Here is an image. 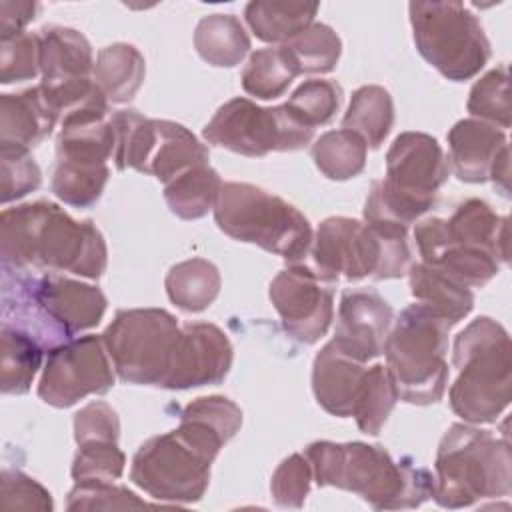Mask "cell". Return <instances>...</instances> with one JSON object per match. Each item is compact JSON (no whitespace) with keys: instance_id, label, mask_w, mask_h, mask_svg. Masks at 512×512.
<instances>
[{"instance_id":"cell-1","label":"cell","mask_w":512,"mask_h":512,"mask_svg":"<svg viewBox=\"0 0 512 512\" xmlns=\"http://www.w3.org/2000/svg\"><path fill=\"white\" fill-rule=\"evenodd\" d=\"M242 410L226 396H200L180 412V426L148 438L132 458L130 478L158 502H198L220 448L240 430Z\"/></svg>"},{"instance_id":"cell-2","label":"cell","mask_w":512,"mask_h":512,"mask_svg":"<svg viewBox=\"0 0 512 512\" xmlns=\"http://www.w3.org/2000/svg\"><path fill=\"white\" fill-rule=\"evenodd\" d=\"M2 268L70 272L96 280L108 264L102 232L92 220H74L58 204L36 200L0 214Z\"/></svg>"},{"instance_id":"cell-3","label":"cell","mask_w":512,"mask_h":512,"mask_svg":"<svg viewBox=\"0 0 512 512\" xmlns=\"http://www.w3.org/2000/svg\"><path fill=\"white\" fill-rule=\"evenodd\" d=\"M106 304L98 286L64 274L2 268V324L26 332L46 352L94 328Z\"/></svg>"},{"instance_id":"cell-4","label":"cell","mask_w":512,"mask_h":512,"mask_svg":"<svg viewBox=\"0 0 512 512\" xmlns=\"http://www.w3.org/2000/svg\"><path fill=\"white\" fill-rule=\"evenodd\" d=\"M312 478L358 494L374 510L416 508L432 498L434 476L408 460L396 462L384 446L318 440L306 446Z\"/></svg>"},{"instance_id":"cell-5","label":"cell","mask_w":512,"mask_h":512,"mask_svg":"<svg viewBox=\"0 0 512 512\" xmlns=\"http://www.w3.org/2000/svg\"><path fill=\"white\" fill-rule=\"evenodd\" d=\"M414 238L422 264L468 288H482L508 262V218L480 198L458 204L448 220L418 222Z\"/></svg>"},{"instance_id":"cell-6","label":"cell","mask_w":512,"mask_h":512,"mask_svg":"<svg viewBox=\"0 0 512 512\" xmlns=\"http://www.w3.org/2000/svg\"><path fill=\"white\" fill-rule=\"evenodd\" d=\"M452 362L458 378L450 386V408L468 424H492L512 398V346L506 328L478 316L454 338Z\"/></svg>"},{"instance_id":"cell-7","label":"cell","mask_w":512,"mask_h":512,"mask_svg":"<svg viewBox=\"0 0 512 512\" xmlns=\"http://www.w3.org/2000/svg\"><path fill=\"white\" fill-rule=\"evenodd\" d=\"M450 164L438 140L424 132H402L386 154V176L374 180L364 204V222L406 228L436 202Z\"/></svg>"},{"instance_id":"cell-8","label":"cell","mask_w":512,"mask_h":512,"mask_svg":"<svg viewBox=\"0 0 512 512\" xmlns=\"http://www.w3.org/2000/svg\"><path fill=\"white\" fill-rule=\"evenodd\" d=\"M432 498L442 508H466L512 490L508 438H496L476 424H452L442 436L434 462Z\"/></svg>"},{"instance_id":"cell-9","label":"cell","mask_w":512,"mask_h":512,"mask_svg":"<svg viewBox=\"0 0 512 512\" xmlns=\"http://www.w3.org/2000/svg\"><path fill=\"white\" fill-rule=\"evenodd\" d=\"M312 242L316 274L330 284L340 276L348 282L390 280L404 276L410 268L406 228L330 216L320 222Z\"/></svg>"},{"instance_id":"cell-10","label":"cell","mask_w":512,"mask_h":512,"mask_svg":"<svg viewBox=\"0 0 512 512\" xmlns=\"http://www.w3.org/2000/svg\"><path fill=\"white\" fill-rule=\"evenodd\" d=\"M452 324L430 306L416 302L400 312L384 340L386 368L398 400L436 404L448 384V332Z\"/></svg>"},{"instance_id":"cell-11","label":"cell","mask_w":512,"mask_h":512,"mask_svg":"<svg viewBox=\"0 0 512 512\" xmlns=\"http://www.w3.org/2000/svg\"><path fill=\"white\" fill-rule=\"evenodd\" d=\"M214 220L230 238L300 262L312 246L308 218L284 198L246 182H222Z\"/></svg>"},{"instance_id":"cell-12","label":"cell","mask_w":512,"mask_h":512,"mask_svg":"<svg viewBox=\"0 0 512 512\" xmlns=\"http://www.w3.org/2000/svg\"><path fill=\"white\" fill-rule=\"evenodd\" d=\"M408 14L416 50L444 78L470 80L490 60L492 50L484 28L462 2H410Z\"/></svg>"},{"instance_id":"cell-13","label":"cell","mask_w":512,"mask_h":512,"mask_svg":"<svg viewBox=\"0 0 512 512\" xmlns=\"http://www.w3.org/2000/svg\"><path fill=\"white\" fill-rule=\"evenodd\" d=\"M180 334L182 326L168 310L126 308L116 312L102 340L122 382L164 388Z\"/></svg>"},{"instance_id":"cell-14","label":"cell","mask_w":512,"mask_h":512,"mask_svg":"<svg viewBox=\"0 0 512 512\" xmlns=\"http://www.w3.org/2000/svg\"><path fill=\"white\" fill-rule=\"evenodd\" d=\"M110 122L118 170L132 168L168 184L188 168L208 164V148L178 122L146 118L138 110H118Z\"/></svg>"},{"instance_id":"cell-15","label":"cell","mask_w":512,"mask_h":512,"mask_svg":"<svg viewBox=\"0 0 512 512\" xmlns=\"http://www.w3.org/2000/svg\"><path fill=\"white\" fill-rule=\"evenodd\" d=\"M202 136L208 144L248 158H262L268 152L306 148L314 130L294 120L284 104L264 108L248 98H232L216 110Z\"/></svg>"},{"instance_id":"cell-16","label":"cell","mask_w":512,"mask_h":512,"mask_svg":"<svg viewBox=\"0 0 512 512\" xmlns=\"http://www.w3.org/2000/svg\"><path fill=\"white\" fill-rule=\"evenodd\" d=\"M112 368L102 336L72 338L48 352L38 396L48 406L68 408L90 394H106L114 386Z\"/></svg>"},{"instance_id":"cell-17","label":"cell","mask_w":512,"mask_h":512,"mask_svg":"<svg viewBox=\"0 0 512 512\" xmlns=\"http://www.w3.org/2000/svg\"><path fill=\"white\" fill-rule=\"evenodd\" d=\"M270 302L274 304L282 328L302 344H316L334 318V292L312 268L292 264L280 270L270 282Z\"/></svg>"},{"instance_id":"cell-18","label":"cell","mask_w":512,"mask_h":512,"mask_svg":"<svg viewBox=\"0 0 512 512\" xmlns=\"http://www.w3.org/2000/svg\"><path fill=\"white\" fill-rule=\"evenodd\" d=\"M232 358V344L218 326L210 322L184 324L164 388L188 390L220 384L232 368Z\"/></svg>"},{"instance_id":"cell-19","label":"cell","mask_w":512,"mask_h":512,"mask_svg":"<svg viewBox=\"0 0 512 512\" xmlns=\"http://www.w3.org/2000/svg\"><path fill=\"white\" fill-rule=\"evenodd\" d=\"M392 322V306L374 288L344 290L332 342L350 358L366 364L382 354Z\"/></svg>"},{"instance_id":"cell-20","label":"cell","mask_w":512,"mask_h":512,"mask_svg":"<svg viewBox=\"0 0 512 512\" xmlns=\"http://www.w3.org/2000/svg\"><path fill=\"white\" fill-rule=\"evenodd\" d=\"M506 146L504 130L478 118H464L448 132V164L458 180L482 184L490 178V170Z\"/></svg>"},{"instance_id":"cell-21","label":"cell","mask_w":512,"mask_h":512,"mask_svg":"<svg viewBox=\"0 0 512 512\" xmlns=\"http://www.w3.org/2000/svg\"><path fill=\"white\" fill-rule=\"evenodd\" d=\"M364 372V362L350 358L330 340L312 364V392L316 402L328 414L348 418Z\"/></svg>"},{"instance_id":"cell-22","label":"cell","mask_w":512,"mask_h":512,"mask_svg":"<svg viewBox=\"0 0 512 512\" xmlns=\"http://www.w3.org/2000/svg\"><path fill=\"white\" fill-rule=\"evenodd\" d=\"M56 124L58 118L38 86L0 96V148L30 152Z\"/></svg>"},{"instance_id":"cell-23","label":"cell","mask_w":512,"mask_h":512,"mask_svg":"<svg viewBox=\"0 0 512 512\" xmlns=\"http://www.w3.org/2000/svg\"><path fill=\"white\" fill-rule=\"evenodd\" d=\"M40 74L42 82H66L90 78L94 72V54L88 38L68 26L48 24L38 30Z\"/></svg>"},{"instance_id":"cell-24","label":"cell","mask_w":512,"mask_h":512,"mask_svg":"<svg viewBox=\"0 0 512 512\" xmlns=\"http://www.w3.org/2000/svg\"><path fill=\"white\" fill-rule=\"evenodd\" d=\"M146 76V62L140 50L126 42L104 46L94 62L92 78L108 102H130Z\"/></svg>"},{"instance_id":"cell-25","label":"cell","mask_w":512,"mask_h":512,"mask_svg":"<svg viewBox=\"0 0 512 512\" xmlns=\"http://www.w3.org/2000/svg\"><path fill=\"white\" fill-rule=\"evenodd\" d=\"M318 8V2L254 0L246 4L244 20L258 40L286 44L314 22Z\"/></svg>"},{"instance_id":"cell-26","label":"cell","mask_w":512,"mask_h":512,"mask_svg":"<svg viewBox=\"0 0 512 512\" xmlns=\"http://www.w3.org/2000/svg\"><path fill=\"white\" fill-rule=\"evenodd\" d=\"M408 282L412 296L418 302L430 306L452 326L466 318L474 308V294L468 286L422 262L410 264Z\"/></svg>"},{"instance_id":"cell-27","label":"cell","mask_w":512,"mask_h":512,"mask_svg":"<svg viewBox=\"0 0 512 512\" xmlns=\"http://www.w3.org/2000/svg\"><path fill=\"white\" fill-rule=\"evenodd\" d=\"M198 56L216 68H234L250 50V36L234 14H208L194 30Z\"/></svg>"},{"instance_id":"cell-28","label":"cell","mask_w":512,"mask_h":512,"mask_svg":"<svg viewBox=\"0 0 512 512\" xmlns=\"http://www.w3.org/2000/svg\"><path fill=\"white\" fill-rule=\"evenodd\" d=\"M220 272L204 258L174 264L164 280L172 304L184 312H204L220 294Z\"/></svg>"},{"instance_id":"cell-29","label":"cell","mask_w":512,"mask_h":512,"mask_svg":"<svg viewBox=\"0 0 512 512\" xmlns=\"http://www.w3.org/2000/svg\"><path fill=\"white\" fill-rule=\"evenodd\" d=\"M220 186L218 172L208 164H198L164 184V200L174 216L198 220L214 208Z\"/></svg>"},{"instance_id":"cell-30","label":"cell","mask_w":512,"mask_h":512,"mask_svg":"<svg viewBox=\"0 0 512 512\" xmlns=\"http://www.w3.org/2000/svg\"><path fill=\"white\" fill-rule=\"evenodd\" d=\"M394 124V104L386 88L368 84L354 90L342 128L360 134L370 148H380Z\"/></svg>"},{"instance_id":"cell-31","label":"cell","mask_w":512,"mask_h":512,"mask_svg":"<svg viewBox=\"0 0 512 512\" xmlns=\"http://www.w3.org/2000/svg\"><path fill=\"white\" fill-rule=\"evenodd\" d=\"M2 362L0 390L2 394H26L42 364L44 348L26 332L2 324Z\"/></svg>"},{"instance_id":"cell-32","label":"cell","mask_w":512,"mask_h":512,"mask_svg":"<svg viewBox=\"0 0 512 512\" xmlns=\"http://www.w3.org/2000/svg\"><path fill=\"white\" fill-rule=\"evenodd\" d=\"M296 74H328L342 54L340 36L322 22H312L298 36L282 44Z\"/></svg>"},{"instance_id":"cell-33","label":"cell","mask_w":512,"mask_h":512,"mask_svg":"<svg viewBox=\"0 0 512 512\" xmlns=\"http://www.w3.org/2000/svg\"><path fill=\"white\" fill-rule=\"evenodd\" d=\"M368 146L364 138L352 130L324 132L312 146L316 168L330 180H350L366 166Z\"/></svg>"},{"instance_id":"cell-34","label":"cell","mask_w":512,"mask_h":512,"mask_svg":"<svg viewBox=\"0 0 512 512\" xmlns=\"http://www.w3.org/2000/svg\"><path fill=\"white\" fill-rule=\"evenodd\" d=\"M396 402L398 392L388 368L384 364H374L366 368L362 376L350 416H354L358 428L364 434L376 436L386 424Z\"/></svg>"},{"instance_id":"cell-35","label":"cell","mask_w":512,"mask_h":512,"mask_svg":"<svg viewBox=\"0 0 512 512\" xmlns=\"http://www.w3.org/2000/svg\"><path fill=\"white\" fill-rule=\"evenodd\" d=\"M296 76L298 74L282 46L262 48L250 54L242 70V88L250 96L272 100L282 96Z\"/></svg>"},{"instance_id":"cell-36","label":"cell","mask_w":512,"mask_h":512,"mask_svg":"<svg viewBox=\"0 0 512 512\" xmlns=\"http://www.w3.org/2000/svg\"><path fill=\"white\" fill-rule=\"evenodd\" d=\"M110 178L108 164H74V162H56L52 176V192L58 200L74 208L94 206L104 186Z\"/></svg>"},{"instance_id":"cell-37","label":"cell","mask_w":512,"mask_h":512,"mask_svg":"<svg viewBox=\"0 0 512 512\" xmlns=\"http://www.w3.org/2000/svg\"><path fill=\"white\" fill-rule=\"evenodd\" d=\"M342 104V88L332 80H306L302 82L284 108L288 114L304 124L306 128H316L328 124Z\"/></svg>"},{"instance_id":"cell-38","label":"cell","mask_w":512,"mask_h":512,"mask_svg":"<svg viewBox=\"0 0 512 512\" xmlns=\"http://www.w3.org/2000/svg\"><path fill=\"white\" fill-rule=\"evenodd\" d=\"M508 68L500 64L486 72L480 80L474 82L466 108L468 112L488 124L498 126L500 130L510 128V90H508Z\"/></svg>"},{"instance_id":"cell-39","label":"cell","mask_w":512,"mask_h":512,"mask_svg":"<svg viewBox=\"0 0 512 512\" xmlns=\"http://www.w3.org/2000/svg\"><path fill=\"white\" fill-rule=\"evenodd\" d=\"M124 464L126 456L118 442L92 440L78 444L70 474L74 482H114L122 476Z\"/></svg>"},{"instance_id":"cell-40","label":"cell","mask_w":512,"mask_h":512,"mask_svg":"<svg viewBox=\"0 0 512 512\" xmlns=\"http://www.w3.org/2000/svg\"><path fill=\"white\" fill-rule=\"evenodd\" d=\"M146 502L132 490L112 482H74L68 492V510H132L144 508Z\"/></svg>"},{"instance_id":"cell-41","label":"cell","mask_w":512,"mask_h":512,"mask_svg":"<svg viewBox=\"0 0 512 512\" xmlns=\"http://www.w3.org/2000/svg\"><path fill=\"white\" fill-rule=\"evenodd\" d=\"M40 72L38 34L20 32L0 40V82L12 84L32 80Z\"/></svg>"},{"instance_id":"cell-42","label":"cell","mask_w":512,"mask_h":512,"mask_svg":"<svg viewBox=\"0 0 512 512\" xmlns=\"http://www.w3.org/2000/svg\"><path fill=\"white\" fill-rule=\"evenodd\" d=\"M312 468L304 454H290L272 474L270 492L280 508H300L310 492Z\"/></svg>"},{"instance_id":"cell-43","label":"cell","mask_w":512,"mask_h":512,"mask_svg":"<svg viewBox=\"0 0 512 512\" xmlns=\"http://www.w3.org/2000/svg\"><path fill=\"white\" fill-rule=\"evenodd\" d=\"M0 178L2 204H8L34 192L42 182V172L28 150L0 148Z\"/></svg>"},{"instance_id":"cell-44","label":"cell","mask_w":512,"mask_h":512,"mask_svg":"<svg viewBox=\"0 0 512 512\" xmlns=\"http://www.w3.org/2000/svg\"><path fill=\"white\" fill-rule=\"evenodd\" d=\"M2 502L8 510L50 512L54 508L50 492L16 468L2 470Z\"/></svg>"},{"instance_id":"cell-45","label":"cell","mask_w":512,"mask_h":512,"mask_svg":"<svg viewBox=\"0 0 512 512\" xmlns=\"http://www.w3.org/2000/svg\"><path fill=\"white\" fill-rule=\"evenodd\" d=\"M120 420L116 410L106 402H90L74 414V440L76 444L92 440L118 442Z\"/></svg>"},{"instance_id":"cell-46","label":"cell","mask_w":512,"mask_h":512,"mask_svg":"<svg viewBox=\"0 0 512 512\" xmlns=\"http://www.w3.org/2000/svg\"><path fill=\"white\" fill-rule=\"evenodd\" d=\"M38 12L36 2H0V40L16 36L34 20Z\"/></svg>"},{"instance_id":"cell-47","label":"cell","mask_w":512,"mask_h":512,"mask_svg":"<svg viewBox=\"0 0 512 512\" xmlns=\"http://www.w3.org/2000/svg\"><path fill=\"white\" fill-rule=\"evenodd\" d=\"M490 180L494 184V188L504 196L508 198V190H510V148L506 146L500 156L496 158L492 170H490Z\"/></svg>"}]
</instances>
